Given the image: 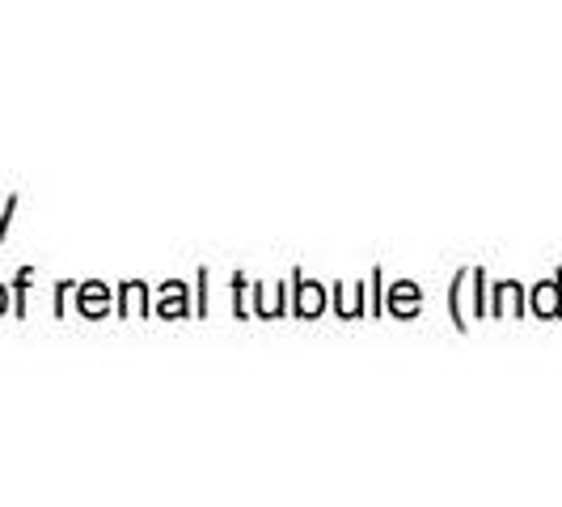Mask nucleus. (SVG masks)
Listing matches in <instances>:
<instances>
[{
	"label": "nucleus",
	"mask_w": 562,
	"mask_h": 507,
	"mask_svg": "<svg viewBox=\"0 0 562 507\" xmlns=\"http://www.w3.org/2000/svg\"><path fill=\"white\" fill-rule=\"evenodd\" d=\"M537 309H541V313H554V292H550V288H546V292L537 296Z\"/></svg>",
	"instance_id": "obj_1"
},
{
	"label": "nucleus",
	"mask_w": 562,
	"mask_h": 507,
	"mask_svg": "<svg viewBox=\"0 0 562 507\" xmlns=\"http://www.w3.org/2000/svg\"><path fill=\"white\" fill-rule=\"evenodd\" d=\"M0 313H4V288H0Z\"/></svg>",
	"instance_id": "obj_2"
}]
</instances>
